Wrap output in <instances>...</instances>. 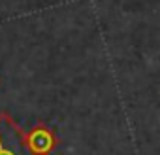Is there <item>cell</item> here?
<instances>
[{"label":"cell","mask_w":160,"mask_h":155,"mask_svg":"<svg viewBox=\"0 0 160 155\" xmlns=\"http://www.w3.org/2000/svg\"><path fill=\"white\" fill-rule=\"evenodd\" d=\"M53 147V138L45 129H36L28 136V149L34 153H47Z\"/></svg>","instance_id":"obj_1"},{"label":"cell","mask_w":160,"mask_h":155,"mask_svg":"<svg viewBox=\"0 0 160 155\" xmlns=\"http://www.w3.org/2000/svg\"><path fill=\"white\" fill-rule=\"evenodd\" d=\"M0 155H13V153H12V151H8V149L2 146V142H0Z\"/></svg>","instance_id":"obj_2"}]
</instances>
